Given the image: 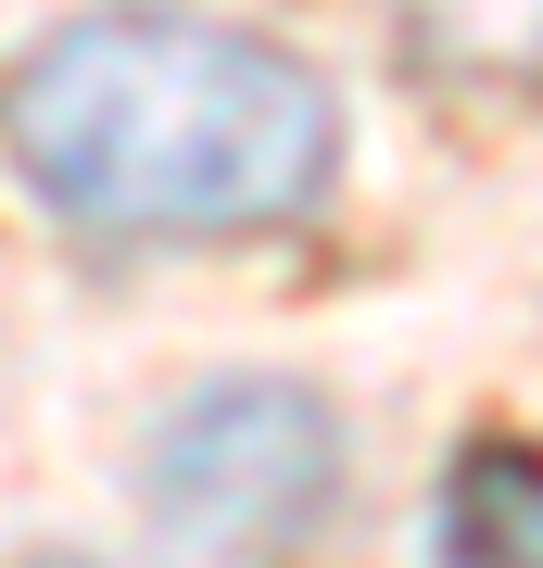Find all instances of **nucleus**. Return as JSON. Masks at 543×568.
<instances>
[{"label":"nucleus","mask_w":543,"mask_h":568,"mask_svg":"<svg viewBox=\"0 0 543 568\" xmlns=\"http://www.w3.org/2000/svg\"><path fill=\"white\" fill-rule=\"evenodd\" d=\"M0 164L89 241L190 253L316 215V190L342 178V102L253 26L114 0L0 77Z\"/></svg>","instance_id":"f257e3e1"},{"label":"nucleus","mask_w":543,"mask_h":568,"mask_svg":"<svg viewBox=\"0 0 543 568\" xmlns=\"http://www.w3.org/2000/svg\"><path fill=\"white\" fill-rule=\"evenodd\" d=\"M342 417L303 379H202L140 455V506L190 568H291L342 518Z\"/></svg>","instance_id":"f03ea898"},{"label":"nucleus","mask_w":543,"mask_h":568,"mask_svg":"<svg viewBox=\"0 0 543 568\" xmlns=\"http://www.w3.org/2000/svg\"><path fill=\"white\" fill-rule=\"evenodd\" d=\"M418 51L481 89H543V0H404Z\"/></svg>","instance_id":"20e7f679"},{"label":"nucleus","mask_w":543,"mask_h":568,"mask_svg":"<svg viewBox=\"0 0 543 568\" xmlns=\"http://www.w3.org/2000/svg\"><path fill=\"white\" fill-rule=\"evenodd\" d=\"M430 568H543V455L467 443L443 506H430Z\"/></svg>","instance_id":"7ed1b4c3"}]
</instances>
